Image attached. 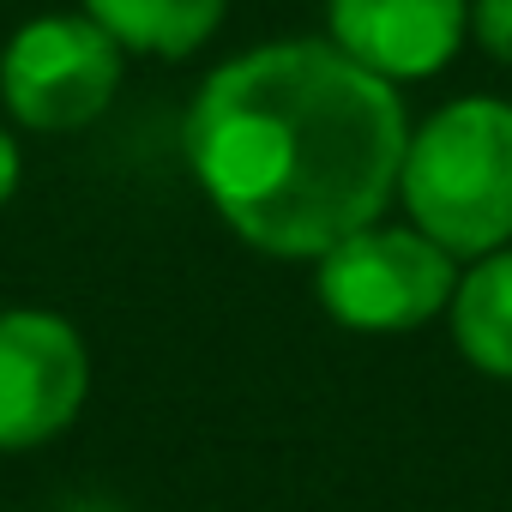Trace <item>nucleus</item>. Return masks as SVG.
<instances>
[{
	"label": "nucleus",
	"mask_w": 512,
	"mask_h": 512,
	"mask_svg": "<svg viewBox=\"0 0 512 512\" xmlns=\"http://www.w3.org/2000/svg\"><path fill=\"white\" fill-rule=\"evenodd\" d=\"M91 398V350L49 308L0 314V452L49 446Z\"/></svg>",
	"instance_id": "5"
},
{
	"label": "nucleus",
	"mask_w": 512,
	"mask_h": 512,
	"mask_svg": "<svg viewBox=\"0 0 512 512\" xmlns=\"http://www.w3.org/2000/svg\"><path fill=\"white\" fill-rule=\"evenodd\" d=\"M332 43L386 85L440 73L470 25L464 0H326Z\"/></svg>",
	"instance_id": "6"
},
{
	"label": "nucleus",
	"mask_w": 512,
	"mask_h": 512,
	"mask_svg": "<svg viewBox=\"0 0 512 512\" xmlns=\"http://www.w3.org/2000/svg\"><path fill=\"white\" fill-rule=\"evenodd\" d=\"M320 302L344 332L392 338L440 320L458 290V260L416 223H368L320 253Z\"/></svg>",
	"instance_id": "3"
},
{
	"label": "nucleus",
	"mask_w": 512,
	"mask_h": 512,
	"mask_svg": "<svg viewBox=\"0 0 512 512\" xmlns=\"http://www.w3.org/2000/svg\"><path fill=\"white\" fill-rule=\"evenodd\" d=\"M410 115L338 43L290 37L223 61L187 103L181 157L211 211L272 260H320L386 217Z\"/></svg>",
	"instance_id": "1"
},
{
	"label": "nucleus",
	"mask_w": 512,
	"mask_h": 512,
	"mask_svg": "<svg viewBox=\"0 0 512 512\" xmlns=\"http://www.w3.org/2000/svg\"><path fill=\"white\" fill-rule=\"evenodd\" d=\"M13 193H19V139L0 127V211H7Z\"/></svg>",
	"instance_id": "10"
},
{
	"label": "nucleus",
	"mask_w": 512,
	"mask_h": 512,
	"mask_svg": "<svg viewBox=\"0 0 512 512\" xmlns=\"http://www.w3.org/2000/svg\"><path fill=\"white\" fill-rule=\"evenodd\" d=\"M127 49L91 13H43L0 49V103L31 133H79L121 91Z\"/></svg>",
	"instance_id": "4"
},
{
	"label": "nucleus",
	"mask_w": 512,
	"mask_h": 512,
	"mask_svg": "<svg viewBox=\"0 0 512 512\" xmlns=\"http://www.w3.org/2000/svg\"><path fill=\"white\" fill-rule=\"evenodd\" d=\"M470 31L500 67H512V0H470Z\"/></svg>",
	"instance_id": "9"
},
{
	"label": "nucleus",
	"mask_w": 512,
	"mask_h": 512,
	"mask_svg": "<svg viewBox=\"0 0 512 512\" xmlns=\"http://www.w3.org/2000/svg\"><path fill=\"white\" fill-rule=\"evenodd\" d=\"M85 13L127 49V55H157L181 61L205 49L229 13V0H85Z\"/></svg>",
	"instance_id": "8"
},
{
	"label": "nucleus",
	"mask_w": 512,
	"mask_h": 512,
	"mask_svg": "<svg viewBox=\"0 0 512 512\" xmlns=\"http://www.w3.org/2000/svg\"><path fill=\"white\" fill-rule=\"evenodd\" d=\"M398 199L452 260L512 247V103L458 97L434 109L404 145Z\"/></svg>",
	"instance_id": "2"
},
{
	"label": "nucleus",
	"mask_w": 512,
	"mask_h": 512,
	"mask_svg": "<svg viewBox=\"0 0 512 512\" xmlns=\"http://www.w3.org/2000/svg\"><path fill=\"white\" fill-rule=\"evenodd\" d=\"M446 320H452V344L476 374L512 380V247H494L470 260V272H458Z\"/></svg>",
	"instance_id": "7"
}]
</instances>
